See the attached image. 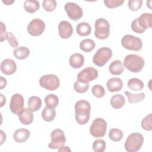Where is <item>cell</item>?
<instances>
[{
  "label": "cell",
  "instance_id": "cell-17",
  "mask_svg": "<svg viewBox=\"0 0 152 152\" xmlns=\"http://www.w3.org/2000/svg\"><path fill=\"white\" fill-rule=\"evenodd\" d=\"M17 115L19 121L24 125H30L33 121V114L29 109L23 108Z\"/></svg>",
  "mask_w": 152,
  "mask_h": 152
},
{
  "label": "cell",
  "instance_id": "cell-16",
  "mask_svg": "<svg viewBox=\"0 0 152 152\" xmlns=\"http://www.w3.org/2000/svg\"><path fill=\"white\" fill-rule=\"evenodd\" d=\"M17 70V65L11 59H5L1 64V71L5 75L13 74Z\"/></svg>",
  "mask_w": 152,
  "mask_h": 152
},
{
  "label": "cell",
  "instance_id": "cell-1",
  "mask_svg": "<svg viewBox=\"0 0 152 152\" xmlns=\"http://www.w3.org/2000/svg\"><path fill=\"white\" fill-rule=\"evenodd\" d=\"M75 118L80 125L86 124L90 119L91 106L88 101L81 100L77 101L74 106Z\"/></svg>",
  "mask_w": 152,
  "mask_h": 152
},
{
  "label": "cell",
  "instance_id": "cell-36",
  "mask_svg": "<svg viewBox=\"0 0 152 152\" xmlns=\"http://www.w3.org/2000/svg\"><path fill=\"white\" fill-rule=\"evenodd\" d=\"M74 88L75 91L79 93H84L86 92L89 88L88 83H83L78 81H77L74 83Z\"/></svg>",
  "mask_w": 152,
  "mask_h": 152
},
{
  "label": "cell",
  "instance_id": "cell-25",
  "mask_svg": "<svg viewBox=\"0 0 152 152\" xmlns=\"http://www.w3.org/2000/svg\"><path fill=\"white\" fill-rule=\"evenodd\" d=\"M127 85L128 88L134 91H140L144 88V83L142 81L137 78H132L129 80Z\"/></svg>",
  "mask_w": 152,
  "mask_h": 152
},
{
  "label": "cell",
  "instance_id": "cell-39",
  "mask_svg": "<svg viewBox=\"0 0 152 152\" xmlns=\"http://www.w3.org/2000/svg\"><path fill=\"white\" fill-rule=\"evenodd\" d=\"M124 1V0H104V4L109 8H115L122 5Z\"/></svg>",
  "mask_w": 152,
  "mask_h": 152
},
{
  "label": "cell",
  "instance_id": "cell-19",
  "mask_svg": "<svg viewBox=\"0 0 152 152\" xmlns=\"http://www.w3.org/2000/svg\"><path fill=\"white\" fill-rule=\"evenodd\" d=\"M30 131L27 129L20 128L16 130L13 134V138L15 142L22 143L26 141L30 137Z\"/></svg>",
  "mask_w": 152,
  "mask_h": 152
},
{
  "label": "cell",
  "instance_id": "cell-6",
  "mask_svg": "<svg viewBox=\"0 0 152 152\" xmlns=\"http://www.w3.org/2000/svg\"><path fill=\"white\" fill-rule=\"evenodd\" d=\"M112 56V50L107 47H102L99 49L93 57V63L99 66H104Z\"/></svg>",
  "mask_w": 152,
  "mask_h": 152
},
{
  "label": "cell",
  "instance_id": "cell-18",
  "mask_svg": "<svg viewBox=\"0 0 152 152\" xmlns=\"http://www.w3.org/2000/svg\"><path fill=\"white\" fill-rule=\"evenodd\" d=\"M106 87L108 90L110 92L119 91L123 87V82L119 78H111L107 81L106 83Z\"/></svg>",
  "mask_w": 152,
  "mask_h": 152
},
{
  "label": "cell",
  "instance_id": "cell-14",
  "mask_svg": "<svg viewBox=\"0 0 152 152\" xmlns=\"http://www.w3.org/2000/svg\"><path fill=\"white\" fill-rule=\"evenodd\" d=\"M24 103V97L20 94H14L11 98L10 103V109L11 112L15 114L18 115L21 109H23Z\"/></svg>",
  "mask_w": 152,
  "mask_h": 152
},
{
  "label": "cell",
  "instance_id": "cell-8",
  "mask_svg": "<svg viewBox=\"0 0 152 152\" xmlns=\"http://www.w3.org/2000/svg\"><path fill=\"white\" fill-rule=\"evenodd\" d=\"M107 129L106 121L100 118L95 119L90 126V132L96 138H102L106 134Z\"/></svg>",
  "mask_w": 152,
  "mask_h": 152
},
{
  "label": "cell",
  "instance_id": "cell-40",
  "mask_svg": "<svg viewBox=\"0 0 152 152\" xmlns=\"http://www.w3.org/2000/svg\"><path fill=\"white\" fill-rule=\"evenodd\" d=\"M7 40H8V43L10 45L12 48H16L18 45V40L15 36L13 35V34L11 32H8L7 33Z\"/></svg>",
  "mask_w": 152,
  "mask_h": 152
},
{
  "label": "cell",
  "instance_id": "cell-15",
  "mask_svg": "<svg viewBox=\"0 0 152 152\" xmlns=\"http://www.w3.org/2000/svg\"><path fill=\"white\" fill-rule=\"evenodd\" d=\"M59 36L62 39L69 38L73 33V27L70 23L67 21H62L58 25Z\"/></svg>",
  "mask_w": 152,
  "mask_h": 152
},
{
  "label": "cell",
  "instance_id": "cell-13",
  "mask_svg": "<svg viewBox=\"0 0 152 152\" xmlns=\"http://www.w3.org/2000/svg\"><path fill=\"white\" fill-rule=\"evenodd\" d=\"M98 75V71L96 69L93 67H87L78 74L77 81L83 83H88L96 79Z\"/></svg>",
  "mask_w": 152,
  "mask_h": 152
},
{
  "label": "cell",
  "instance_id": "cell-45",
  "mask_svg": "<svg viewBox=\"0 0 152 152\" xmlns=\"http://www.w3.org/2000/svg\"><path fill=\"white\" fill-rule=\"evenodd\" d=\"M1 107H2L4 106V104L5 103V102H6V99H5V97H4L3 96L2 94H1Z\"/></svg>",
  "mask_w": 152,
  "mask_h": 152
},
{
  "label": "cell",
  "instance_id": "cell-4",
  "mask_svg": "<svg viewBox=\"0 0 152 152\" xmlns=\"http://www.w3.org/2000/svg\"><path fill=\"white\" fill-rule=\"evenodd\" d=\"M144 142V137L138 132H134L128 135L125 142V148L128 152H136L140 150Z\"/></svg>",
  "mask_w": 152,
  "mask_h": 152
},
{
  "label": "cell",
  "instance_id": "cell-27",
  "mask_svg": "<svg viewBox=\"0 0 152 152\" xmlns=\"http://www.w3.org/2000/svg\"><path fill=\"white\" fill-rule=\"evenodd\" d=\"M42 100L37 96H31L28 100V107L32 112H36L40 109Z\"/></svg>",
  "mask_w": 152,
  "mask_h": 152
},
{
  "label": "cell",
  "instance_id": "cell-34",
  "mask_svg": "<svg viewBox=\"0 0 152 152\" xmlns=\"http://www.w3.org/2000/svg\"><path fill=\"white\" fill-rule=\"evenodd\" d=\"M142 128L148 131H150L152 129V114L149 113L145 116L141 121Z\"/></svg>",
  "mask_w": 152,
  "mask_h": 152
},
{
  "label": "cell",
  "instance_id": "cell-7",
  "mask_svg": "<svg viewBox=\"0 0 152 152\" xmlns=\"http://www.w3.org/2000/svg\"><path fill=\"white\" fill-rule=\"evenodd\" d=\"M121 45L125 49L134 51L140 50L142 48V40L131 34H126L122 38Z\"/></svg>",
  "mask_w": 152,
  "mask_h": 152
},
{
  "label": "cell",
  "instance_id": "cell-35",
  "mask_svg": "<svg viewBox=\"0 0 152 152\" xmlns=\"http://www.w3.org/2000/svg\"><path fill=\"white\" fill-rule=\"evenodd\" d=\"M91 91L93 94L97 98L103 97L106 93L104 87L99 84H96L93 86L91 89Z\"/></svg>",
  "mask_w": 152,
  "mask_h": 152
},
{
  "label": "cell",
  "instance_id": "cell-9",
  "mask_svg": "<svg viewBox=\"0 0 152 152\" xmlns=\"http://www.w3.org/2000/svg\"><path fill=\"white\" fill-rule=\"evenodd\" d=\"M40 86L49 91L56 90L60 85L59 78L55 74H47L42 76L39 80Z\"/></svg>",
  "mask_w": 152,
  "mask_h": 152
},
{
  "label": "cell",
  "instance_id": "cell-42",
  "mask_svg": "<svg viewBox=\"0 0 152 152\" xmlns=\"http://www.w3.org/2000/svg\"><path fill=\"white\" fill-rule=\"evenodd\" d=\"M7 80L5 78H4L2 77H1V81H0V88L2 90L3 89L4 87H5V86H7Z\"/></svg>",
  "mask_w": 152,
  "mask_h": 152
},
{
  "label": "cell",
  "instance_id": "cell-24",
  "mask_svg": "<svg viewBox=\"0 0 152 152\" xmlns=\"http://www.w3.org/2000/svg\"><path fill=\"white\" fill-rule=\"evenodd\" d=\"M13 55L17 59H25L29 56L30 50L24 46L16 48L13 51Z\"/></svg>",
  "mask_w": 152,
  "mask_h": 152
},
{
  "label": "cell",
  "instance_id": "cell-44",
  "mask_svg": "<svg viewBox=\"0 0 152 152\" xmlns=\"http://www.w3.org/2000/svg\"><path fill=\"white\" fill-rule=\"evenodd\" d=\"M58 151L59 152H61V151H71V150L69 149V148L68 147L62 146V147H61L60 148L58 149Z\"/></svg>",
  "mask_w": 152,
  "mask_h": 152
},
{
  "label": "cell",
  "instance_id": "cell-20",
  "mask_svg": "<svg viewBox=\"0 0 152 152\" xmlns=\"http://www.w3.org/2000/svg\"><path fill=\"white\" fill-rule=\"evenodd\" d=\"M69 63L70 66L73 68H80L83 65L84 63V57L81 53H74L69 57Z\"/></svg>",
  "mask_w": 152,
  "mask_h": 152
},
{
  "label": "cell",
  "instance_id": "cell-11",
  "mask_svg": "<svg viewBox=\"0 0 152 152\" xmlns=\"http://www.w3.org/2000/svg\"><path fill=\"white\" fill-rule=\"evenodd\" d=\"M64 9L68 17L73 21H78L83 16V11L82 8L74 2H67L64 6Z\"/></svg>",
  "mask_w": 152,
  "mask_h": 152
},
{
  "label": "cell",
  "instance_id": "cell-10",
  "mask_svg": "<svg viewBox=\"0 0 152 152\" xmlns=\"http://www.w3.org/2000/svg\"><path fill=\"white\" fill-rule=\"evenodd\" d=\"M51 142L48 144L50 149H59L64 145L66 138L64 132L61 129H55L52 131L50 134Z\"/></svg>",
  "mask_w": 152,
  "mask_h": 152
},
{
  "label": "cell",
  "instance_id": "cell-29",
  "mask_svg": "<svg viewBox=\"0 0 152 152\" xmlns=\"http://www.w3.org/2000/svg\"><path fill=\"white\" fill-rule=\"evenodd\" d=\"M96 46V43L92 39H86L83 40L80 43V48L85 52L92 51Z\"/></svg>",
  "mask_w": 152,
  "mask_h": 152
},
{
  "label": "cell",
  "instance_id": "cell-26",
  "mask_svg": "<svg viewBox=\"0 0 152 152\" xmlns=\"http://www.w3.org/2000/svg\"><path fill=\"white\" fill-rule=\"evenodd\" d=\"M24 8L26 12L32 14L40 8V4L36 0H27L24 2Z\"/></svg>",
  "mask_w": 152,
  "mask_h": 152
},
{
  "label": "cell",
  "instance_id": "cell-12",
  "mask_svg": "<svg viewBox=\"0 0 152 152\" xmlns=\"http://www.w3.org/2000/svg\"><path fill=\"white\" fill-rule=\"evenodd\" d=\"M27 29L28 33L31 36H38L44 32L45 30V23L39 18H34L28 23Z\"/></svg>",
  "mask_w": 152,
  "mask_h": 152
},
{
  "label": "cell",
  "instance_id": "cell-31",
  "mask_svg": "<svg viewBox=\"0 0 152 152\" xmlns=\"http://www.w3.org/2000/svg\"><path fill=\"white\" fill-rule=\"evenodd\" d=\"M56 116V111L54 109L45 107L42 112V117L46 122L53 121Z\"/></svg>",
  "mask_w": 152,
  "mask_h": 152
},
{
  "label": "cell",
  "instance_id": "cell-33",
  "mask_svg": "<svg viewBox=\"0 0 152 152\" xmlns=\"http://www.w3.org/2000/svg\"><path fill=\"white\" fill-rule=\"evenodd\" d=\"M106 142L102 139L96 140L93 143V150L95 152H103L106 150Z\"/></svg>",
  "mask_w": 152,
  "mask_h": 152
},
{
  "label": "cell",
  "instance_id": "cell-21",
  "mask_svg": "<svg viewBox=\"0 0 152 152\" xmlns=\"http://www.w3.org/2000/svg\"><path fill=\"white\" fill-rule=\"evenodd\" d=\"M109 70L112 75H118L122 74L124 71V67L121 61L115 60L109 65Z\"/></svg>",
  "mask_w": 152,
  "mask_h": 152
},
{
  "label": "cell",
  "instance_id": "cell-30",
  "mask_svg": "<svg viewBox=\"0 0 152 152\" xmlns=\"http://www.w3.org/2000/svg\"><path fill=\"white\" fill-rule=\"evenodd\" d=\"M45 103L46 107L51 109H55L58 105L59 98L54 94H49L45 97Z\"/></svg>",
  "mask_w": 152,
  "mask_h": 152
},
{
  "label": "cell",
  "instance_id": "cell-43",
  "mask_svg": "<svg viewBox=\"0 0 152 152\" xmlns=\"http://www.w3.org/2000/svg\"><path fill=\"white\" fill-rule=\"evenodd\" d=\"M0 132H1V144H2V143L4 142V141H5V140H6V135H5V134L2 130L0 131Z\"/></svg>",
  "mask_w": 152,
  "mask_h": 152
},
{
  "label": "cell",
  "instance_id": "cell-3",
  "mask_svg": "<svg viewBox=\"0 0 152 152\" xmlns=\"http://www.w3.org/2000/svg\"><path fill=\"white\" fill-rule=\"evenodd\" d=\"M144 64V59L141 56L135 54L126 55L124 61V66L129 71L134 73L141 71Z\"/></svg>",
  "mask_w": 152,
  "mask_h": 152
},
{
  "label": "cell",
  "instance_id": "cell-28",
  "mask_svg": "<svg viewBox=\"0 0 152 152\" xmlns=\"http://www.w3.org/2000/svg\"><path fill=\"white\" fill-rule=\"evenodd\" d=\"M125 94L128 98V100L130 103H137L142 101L145 94L144 93H140L137 94H133L128 91H125Z\"/></svg>",
  "mask_w": 152,
  "mask_h": 152
},
{
  "label": "cell",
  "instance_id": "cell-37",
  "mask_svg": "<svg viewBox=\"0 0 152 152\" xmlns=\"http://www.w3.org/2000/svg\"><path fill=\"white\" fill-rule=\"evenodd\" d=\"M43 9L48 12H51L56 8V2L55 0H45L42 2Z\"/></svg>",
  "mask_w": 152,
  "mask_h": 152
},
{
  "label": "cell",
  "instance_id": "cell-2",
  "mask_svg": "<svg viewBox=\"0 0 152 152\" xmlns=\"http://www.w3.org/2000/svg\"><path fill=\"white\" fill-rule=\"evenodd\" d=\"M152 25V14L143 13L138 18L134 20L131 24V29L133 31L141 34Z\"/></svg>",
  "mask_w": 152,
  "mask_h": 152
},
{
  "label": "cell",
  "instance_id": "cell-23",
  "mask_svg": "<svg viewBox=\"0 0 152 152\" xmlns=\"http://www.w3.org/2000/svg\"><path fill=\"white\" fill-rule=\"evenodd\" d=\"M76 31L78 35L81 36H87L91 33V27L88 23L81 22L77 26Z\"/></svg>",
  "mask_w": 152,
  "mask_h": 152
},
{
  "label": "cell",
  "instance_id": "cell-41",
  "mask_svg": "<svg viewBox=\"0 0 152 152\" xmlns=\"http://www.w3.org/2000/svg\"><path fill=\"white\" fill-rule=\"evenodd\" d=\"M1 42H3L7 38V32L6 31V27L2 22H1Z\"/></svg>",
  "mask_w": 152,
  "mask_h": 152
},
{
  "label": "cell",
  "instance_id": "cell-5",
  "mask_svg": "<svg viewBox=\"0 0 152 152\" xmlns=\"http://www.w3.org/2000/svg\"><path fill=\"white\" fill-rule=\"evenodd\" d=\"M94 36L99 39H106L109 36L110 25L107 20L103 18H98L94 24Z\"/></svg>",
  "mask_w": 152,
  "mask_h": 152
},
{
  "label": "cell",
  "instance_id": "cell-38",
  "mask_svg": "<svg viewBox=\"0 0 152 152\" xmlns=\"http://www.w3.org/2000/svg\"><path fill=\"white\" fill-rule=\"evenodd\" d=\"M142 0H129L128 2L129 8L133 11H138L142 7Z\"/></svg>",
  "mask_w": 152,
  "mask_h": 152
},
{
  "label": "cell",
  "instance_id": "cell-46",
  "mask_svg": "<svg viewBox=\"0 0 152 152\" xmlns=\"http://www.w3.org/2000/svg\"><path fill=\"white\" fill-rule=\"evenodd\" d=\"M15 1H8V0H5V1H2V2L4 3L5 5H10L11 4H12Z\"/></svg>",
  "mask_w": 152,
  "mask_h": 152
},
{
  "label": "cell",
  "instance_id": "cell-22",
  "mask_svg": "<svg viewBox=\"0 0 152 152\" xmlns=\"http://www.w3.org/2000/svg\"><path fill=\"white\" fill-rule=\"evenodd\" d=\"M110 103L114 109H120L125 104V99L123 95L116 94L111 97Z\"/></svg>",
  "mask_w": 152,
  "mask_h": 152
},
{
  "label": "cell",
  "instance_id": "cell-32",
  "mask_svg": "<svg viewBox=\"0 0 152 152\" xmlns=\"http://www.w3.org/2000/svg\"><path fill=\"white\" fill-rule=\"evenodd\" d=\"M109 137L112 141L118 142L122 140L123 137V132L118 128H112L109 131Z\"/></svg>",
  "mask_w": 152,
  "mask_h": 152
}]
</instances>
